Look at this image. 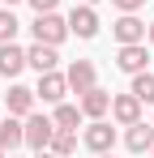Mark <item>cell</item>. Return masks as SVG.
Instances as JSON below:
<instances>
[{
    "label": "cell",
    "mask_w": 154,
    "mask_h": 158,
    "mask_svg": "<svg viewBox=\"0 0 154 158\" xmlns=\"http://www.w3.org/2000/svg\"><path fill=\"white\" fill-rule=\"evenodd\" d=\"M111 115H116L120 124H137V115H141V98H137V94H120V98H111Z\"/></svg>",
    "instance_id": "cell-10"
},
{
    "label": "cell",
    "mask_w": 154,
    "mask_h": 158,
    "mask_svg": "<svg viewBox=\"0 0 154 158\" xmlns=\"http://www.w3.org/2000/svg\"><path fill=\"white\" fill-rule=\"evenodd\" d=\"M22 69H26V52L13 47V43H4L0 47V77H17Z\"/></svg>",
    "instance_id": "cell-11"
},
{
    "label": "cell",
    "mask_w": 154,
    "mask_h": 158,
    "mask_svg": "<svg viewBox=\"0 0 154 158\" xmlns=\"http://www.w3.org/2000/svg\"><path fill=\"white\" fill-rule=\"evenodd\" d=\"M111 4H116V9H124V13H137L146 0H111Z\"/></svg>",
    "instance_id": "cell-20"
},
{
    "label": "cell",
    "mask_w": 154,
    "mask_h": 158,
    "mask_svg": "<svg viewBox=\"0 0 154 158\" xmlns=\"http://www.w3.org/2000/svg\"><path fill=\"white\" fill-rule=\"evenodd\" d=\"M150 154H154V150H150Z\"/></svg>",
    "instance_id": "cell-28"
},
{
    "label": "cell",
    "mask_w": 154,
    "mask_h": 158,
    "mask_svg": "<svg viewBox=\"0 0 154 158\" xmlns=\"http://www.w3.org/2000/svg\"><path fill=\"white\" fill-rule=\"evenodd\" d=\"M124 145L133 150V154H146V150H154V124H128V132H124Z\"/></svg>",
    "instance_id": "cell-7"
},
{
    "label": "cell",
    "mask_w": 154,
    "mask_h": 158,
    "mask_svg": "<svg viewBox=\"0 0 154 158\" xmlns=\"http://www.w3.org/2000/svg\"><path fill=\"white\" fill-rule=\"evenodd\" d=\"M86 150H94V154H111V145H116V128L107 124V120H94L90 128H86Z\"/></svg>",
    "instance_id": "cell-3"
},
{
    "label": "cell",
    "mask_w": 154,
    "mask_h": 158,
    "mask_svg": "<svg viewBox=\"0 0 154 158\" xmlns=\"http://www.w3.org/2000/svg\"><path fill=\"white\" fill-rule=\"evenodd\" d=\"M51 132H56V120L30 115V120H26V145H30V150H47V145H51Z\"/></svg>",
    "instance_id": "cell-2"
},
{
    "label": "cell",
    "mask_w": 154,
    "mask_h": 158,
    "mask_svg": "<svg viewBox=\"0 0 154 158\" xmlns=\"http://www.w3.org/2000/svg\"><path fill=\"white\" fill-rule=\"evenodd\" d=\"M128 94H137L141 103H154V73H133V90Z\"/></svg>",
    "instance_id": "cell-17"
},
{
    "label": "cell",
    "mask_w": 154,
    "mask_h": 158,
    "mask_svg": "<svg viewBox=\"0 0 154 158\" xmlns=\"http://www.w3.org/2000/svg\"><path fill=\"white\" fill-rule=\"evenodd\" d=\"M77 120H81V107H69V103L56 107V128H77Z\"/></svg>",
    "instance_id": "cell-18"
},
{
    "label": "cell",
    "mask_w": 154,
    "mask_h": 158,
    "mask_svg": "<svg viewBox=\"0 0 154 158\" xmlns=\"http://www.w3.org/2000/svg\"><path fill=\"white\" fill-rule=\"evenodd\" d=\"M81 115H94V120H99L103 111H107V107H111V94H107V90H99V85H90V90H86V94H81Z\"/></svg>",
    "instance_id": "cell-9"
},
{
    "label": "cell",
    "mask_w": 154,
    "mask_h": 158,
    "mask_svg": "<svg viewBox=\"0 0 154 158\" xmlns=\"http://www.w3.org/2000/svg\"><path fill=\"white\" fill-rule=\"evenodd\" d=\"M64 81L73 85L77 94H86V90L94 85V64H90V60H73V64H69V73H64Z\"/></svg>",
    "instance_id": "cell-8"
},
{
    "label": "cell",
    "mask_w": 154,
    "mask_h": 158,
    "mask_svg": "<svg viewBox=\"0 0 154 158\" xmlns=\"http://www.w3.org/2000/svg\"><path fill=\"white\" fill-rule=\"evenodd\" d=\"M86 4H94V0H86Z\"/></svg>",
    "instance_id": "cell-26"
},
{
    "label": "cell",
    "mask_w": 154,
    "mask_h": 158,
    "mask_svg": "<svg viewBox=\"0 0 154 158\" xmlns=\"http://www.w3.org/2000/svg\"><path fill=\"white\" fill-rule=\"evenodd\" d=\"M0 158H4V150H0Z\"/></svg>",
    "instance_id": "cell-27"
},
{
    "label": "cell",
    "mask_w": 154,
    "mask_h": 158,
    "mask_svg": "<svg viewBox=\"0 0 154 158\" xmlns=\"http://www.w3.org/2000/svg\"><path fill=\"white\" fill-rule=\"evenodd\" d=\"M17 145H26V124L4 120L0 124V150H17Z\"/></svg>",
    "instance_id": "cell-15"
},
{
    "label": "cell",
    "mask_w": 154,
    "mask_h": 158,
    "mask_svg": "<svg viewBox=\"0 0 154 158\" xmlns=\"http://www.w3.org/2000/svg\"><path fill=\"white\" fill-rule=\"evenodd\" d=\"M150 43H154V26H150Z\"/></svg>",
    "instance_id": "cell-23"
},
{
    "label": "cell",
    "mask_w": 154,
    "mask_h": 158,
    "mask_svg": "<svg viewBox=\"0 0 154 158\" xmlns=\"http://www.w3.org/2000/svg\"><path fill=\"white\" fill-rule=\"evenodd\" d=\"M64 90H69V81L60 77L56 69H51V73H39V90H34V94H39L43 103H60V98H64Z\"/></svg>",
    "instance_id": "cell-6"
},
{
    "label": "cell",
    "mask_w": 154,
    "mask_h": 158,
    "mask_svg": "<svg viewBox=\"0 0 154 158\" xmlns=\"http://www.w3.org/2000/svg\"><path fill=\"white\" fill-rule=\"evenodd\" d=\"M99 158H116V154H99Z\"/></svg>",
    "instance_id": "cell-24"
},
{
    "label": "cell",
    "mask_w": 154,
    "mask_h": 158,
    "mask_svg": "<svg viewBox=\"0 0 154 158\" xmlns=\"http://www.w3.org/2000/svg\"><path fill=\"white\" fill-rule=\"evenodd\" d=\"M34 158H56V154H51V150H39V154H34Z\"/></svg>",
    "instance_id": "cell-22"
},
{
    "label": "cell",
    "mask_w": 154,
    "mask_h": 158,
    "mask_svg": "<svg viewBox=\"0 0 154 158\" xmlns=\"http://www.w3.org/2000/svg\"><path fill=\"white\" fill-rule=\"evenodd\" d=\"M13 34H17V17L9 9H0V43H13Z\"/></svg>",
    "instance_id": "cell-19"
},
{
    "label": "cell",
    "mask_w": 154,
    "mask_h": 158,
    "mask_svg": "<svg viewBox=\"0 0 154 158\" xmlns=\"http://www.w3.org/2000/svg\"><path fill=\"white\" fill-rule=\"evenodd\" d=\"M34 4V13H56V0H30Z\"/></svg>",
    "instance_id": "cell-21"
},
{
    "label": "cell",
    "mask_w": 154,
    "mask_h": 158,
    "mask_svg": "<svg viewBox=\"0 0 154 158\" xmlns=\"http://www.w3.org/2000/svg\"><path fill=\"white\" fill-rule=\"evenodd\" d=\"M69 30H73L77 39H94V34H99V17H94V9H90V4L73 9V13H69Z\"/></svg>",
    "instance_id": "cell-4"
},
{
    "label": "cell",
    "mask_w": 154,
    "mask_h": 158,
    "mask_svg": "<svg viewBox=\"0 0 154 158\" xmlns=\"http://www.w3.org/2000/svg\"><path fill=\"white\" fill-rule=\"evenodd\" d=\"M64 34H69V22H64V17H56V13H39V17H34V43L56 47Z\"/></svg>",
    "instance_id": "cell-1"
},
{
    "label": "cell",
    "mask_w": 154,
    "mask_h": 158,
    "mask_svg": "<svg viewBox=\"0 0 154 158\" xmlns=\"http://www.w3.org/2000/svg\"><path fill=\"white\" fill-rule=\"evenodd\" d=\"M116 39H120V47H124V43H141V39H146V26H141L133 13H124V17L116 22Z\"/></svg>",
    "instance_id": "cell-14"
},
{
    "label": "cell",
    "mask_w": 154,
    "mask_h": 158,
    "mask_svg": "<svg viewBox=\"0 0 154 158\" xmlns=\"http://www.w3.org/2000/svg\"><path fill=\"white\" fill-rule=\"evenodd\" d=\"M56 60H60V56H56V47H47V43H34V47L26 52V64H30V69H39V73H51V69H56Z\"/></svg>",
    "instance_id": "cell-12"
},
{
    "label": "cell",
    "mask_w": 154,
    "mask_h": 158,
    "mask_svg": "<svg viewBox=\"0 0 154 158\" xmlns=\"http://www.w3.org/2000/svg\"><path fill=\"white\" fill-rule=\"evenodd\" d=\"M146 60H150L146 43H124V47H120V56H116V64H120L124 73H146Z\"/></svg>",
    "instance_id": "cell-5"
},
{
    "label": "cell",
    "mask_w": 154,
    "mask_h": 158,
    "mask_svg": "<svg viewBox=\"0 0 154 158\" xmlns=\"http://www.w3.org/2000/svg\"><path fill=\"white\" fill-rule=\"evenodd\" d=\"M47 150H51L56 158H69V154L77 150V132H73V128H56V132H51V145H47Z\"/></svg>",
    "instance_id": "cell-16"
},
{
    "label": "cell",
    "mask_w": 154,
    "mask_h": 158,
    "mask_svg": "<svg viewBox=\"0 0 154 158\" xmlns=\"http://www.w3.org/2000/svg\"><path fill=\"white\" fill-rule=\"evenodd\" d=\"M9 4H17V0H9Z\"/></svg>",
    "instance_id": "cell-25"
},
{
    "label": "cell",
    "mask_w": 154,
    "mask_h": 158,
    "mask_svg": "<svg viewBox=\"0 0 154 158\" xmlns=\"http://www.w3.org/2000/svg\"><path fill=\"white\" fill-rule=\"evenodd\" d=\"M4 103H9V115H30V107H34V90L13 85V90L4 94Z\"/></svg>",
    "instance_id": "cell-13"
}]
</instances>
